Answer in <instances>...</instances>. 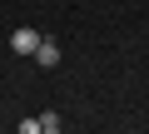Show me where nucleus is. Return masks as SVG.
<instances>
[{
	"label": "nucleus",
	"instance_id": "obj_3",
	"mask_svg": "<svg viewBox=\"0 0 149 134\" xmlns=\"http://www.w3.org/2000/svg\"><path fill=\"white\" fill-rule=\"evenodd\" d=\"M60 124H65V119H60V114H40V129H45V134H55V129H60Z\"/></svg>",
	"mask_w": 149,
	"mask_h": 134
},
{
	"label": "nucleus",
	"instance_id": "obj_2",
	"mask_svg": "<svg viewBox=\"0 0 149 134\" xmlns=\"http://www.w3.org/2000/svg\"><path fill=\"white\" fill-rule=\"evenodd\" d=\"M35 60H40V70H55V65H60V45L40 35V45H35Z\"/></svg>",
	"mask_w": 149,
	"mask_h": 134
},
{
	"label": "nucleus",
	"instance_id": "obj_1",
	"mask_svg": "<svg viewBox=\"0 0 149 134\" xmlns=\"http://www.w3.org/2000/svg\"><path fill=\"white\" fill-rule=\"evenodd\" d=\"M35 45H40V30H30V25H20V30L10 35V50H15V55H35Z\"/></svg>",
	"mask_w": 149,
	"mask_h": 134
}]
</instances>
